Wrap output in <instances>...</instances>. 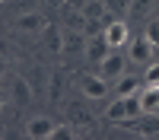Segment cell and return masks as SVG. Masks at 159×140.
Returning a JSON list of instances; mask_svg holds the SVG:
<instances>
[{
	"label": "cell",
	"instance_id": "cell-1",
	"mask_svg": "<svg viewBox=\"0 0 159 140\" xmlns=\"http://www.w3.org/2000/svg\"><path fill=\"white\" fill-rule=\"evenodd\" d=\"M137 115H143L140 111V89H137V93H127V96H118L108 105L105 118H108V121H134Z\"/></svg>",
	"mask_w": 159,
	"mask_h": 140
},
{
	"label": "cell",
	"instance_id": "cell-2",
	"mask_svg": "<svg viewBox=\"0 0 159 140\" xmlns=\"http://www.w3.org/2000/svg\"><path fill=\"white\" fill-rule=\"evenodd\" d=\"M124 73H127V54H121V48H111L108 54L99 61V76L115 83V80H121Z\"/></svg>",
	"mask_w": 159,
	"mask_h": 140
},
{
	"label": "cell",
	"instance_id": "cell-3",
	"mask_svg": "<svg viewBox=\"0 0 159 140\" xmlns=\"http://www.w3.org/2000/svg\"><path fill=\"white\" fill-rule=\"evenodd\" d=\"M102 35H105V42H108V48H127V42H130V29H127V22L118 19V16H115L111 22H105Z\"/></svg>",
	"mask_w": 159,
	"mask_h": 140
},
{
	"label": "cell",
	"instance_id": "cell-4",
	"mask_svg": "<svg viewBox=\"0 0 159 140\" xmlns=\"http://www.w3.org/2000/svg\"><path fill=\"white\" fill-rule=\"evenodd\" d=\"M153 42H150V38L147 35H137V38H130V42H127V61L130 64H150L153 61Z\"/></svg>",
	"mask_w": 159,
	"mask_h": 140
},
{
	"label": "cell",
	"instance_id": "cell-5",
	"mask_svg": "<svg viewBox=\"0 0 159 140\" xmlns=\"http://www.w3.org/2000/svg\"><path fill=\"white\" fill-rule=\"evenodd\" d=\"M80 89H83V96H89V99H102V96H108V80L99 76V73H89V76L80 80Z\"/></svg>",
	"mask_w": 159,
	"mask_h": 140
},
{
	"label": "cell",
	"instance_id": "cell-6",
	"mask_svg": "<svg viewBox=\"0 0 159 140\" xmlns=\"http://www.w3.org/2000/svg\"><path fill=\"white\" fill-rule=\"evenodd\" d=\"M140 111L143 115H159V83H147L140 89Z\"/></svg>",
	"mask_w": 159,
	"mask_h": 140
},
{
	"label": "cell",
	"instance_id": "cell-7",
	"mask_svg": "<svg viewBox=\"0 0 159 140\" xmlns=\"http://www.w3.org/2000/svg\"><path fill=\"white\" fill-rule=\"evenodd\" d=\"M54 131H57V124L51 121V118H32L29 121V127H25V134H29L32 140H45V137H54Z\"/></svg>",
	"mask_w": 159,
	"mask_h": 140
},
{
	"label": "cell",
	"instance_id": "cell-8",
	"mask_svg": "<svg viewBox=\"0 0 159 140\" xmlns=\"http://www.w3.org/2000/svg\"><path fill=\"white\" fill-rule=\"evenodd\" d=\"M16 25H19V29L22 32H45V16H42V13H22V16L16 19Z\"/></svg>",
	"mask_w": 159,
	"mask_h": 140
},
{
	"label": "cell",
	"instance_id": "cell-9",
	"mask_svg": "<svg viewBox=\"0 0 159 140\" xmlns=\"http://www.w3.org/2000/svg\"><path fill=\"white\" fill-rule=\"evenodd\" d=\"M86 48V35L76 32V29H64V51L67 54H76V51Z\"/></svg>",
	"mask_w": 159,
	"mask_h": 140
},
{
	"label": "cell",
	"instance_id": "cell-10",
	"mask_svg": "<svg viewBox=\"0 0 159 140\" xmlns=\"http://www.w3.org/2000/svg\"><path fill=\"white\" fill-rule=\"evenodd\" d=\"M83 16L92 22V19H105L108 16V3H105V0H86V7H83ZM105 29V25H102Z\"/></svg>",
	"mask_w": 159,
	"mask_h": 140
},
{
	"label": "cell",
	"instance_id": "cell-11",
	"mask_svg": "<svg viewBox=\"0 0 159 140\" xmlns=\"http://www.w3.org/2000/svg\"><path fill=\"white\" fill-rule=\"evenodd\" d=\"M108 51H111V48H108V42H105V35L92 38V42L86 45V54H89V61H96V64H99L105 54H108Z\"/></svg>",
	"mask_w": 159,
	"mask_h": 140
},
{
	"label": "cell",
	"instance_id": "cell-12",
	"mask_svg": "<svg viewBox=\"0 0 159 140\" xmlns=\"http://www.w3.org/2000/svg\"><path fill=\"white\" fill-rule=\"evenodd\" d=\"M137 89H143L137 76H127L124 73L121 80H115V96H127V93H137Z\"/></svg>",
	"mask_w": 159,
	"mask_h": 140
},
{
	"label": "cell",
	"instance_id": "cell-13",
	"mask_svg": "<svg viewBox=\"0 0 159 140\" xmlns=\"http://www.w3.org/2000/svg\"><path fill=\"white\" fill-rule=\"evenodd\" d=\"M45 42H48L51 51H64V32L57 25H45Z\"/></svg>",
	"mask_w": 159,
	"mask_h": 140
},
{
	"label": "cell",
	"instance_id": "cell-14",
	"mask_svg": "<svg viewBox=\"0 0 159 140\" xmlns=\"http://www.w3.org/2000/svg\"><path fill=\"white\" fill-rule=\"evenodd\" d=\"M13 93H16L19 102H29V99H32V89H29V83H25L22 76H16V80H13Z\"/></svg>",
	"mask_w": 159,
	"mask_h": 140
},
{
	"label": "cell",
	"instance_id": "cell-15",
	"mask_svg": "<svg viewBox=\"0 0 159 140\" xmlns=\"http://www.w3.org/2000/svg\"><path fill=\"white\" fill-rule=\"evenodd\" d=\"M143 35H147L150 42H153V48L159 51V19H150V22H147V32H143Z\"/></svg>",
	"mask_w": 159,
	"mask_h": 140
},
{
	"label": "cell",
	"instance_id": "cell-16",
	"mask_svg": "<svg viewBox=\"0 0 159 140\" xmlns=\"http://www.w3.org/2000/svg\"><path fill=\"white\" fill-rule=\"evenodd\" d=\"M147 83H159V64H150L147 67V76H143Z\"/></svg>",
	"mask_w": 159,
	"mask_h": 140
},
{
	"label": "cell",
	"instance_id": "cell-17",
	"mask_svg": "<svg viewBox=\"0 0 159 140\" xmlns=\"http://www.w3.org/2000/svg\"><path fill=\"white\" fill-rule=\"evenodd\" d=\"M150 3H153V0H130V10H134V13H147Z\"/></svg>",
	"mask_w": 159,
	"mask_h": 140
},
{
	"label": "cell",
	"instance_id": "cell-18",
	"mask_svg": "<svg viewBox=\"0 0 159 140\" xmlns=\"http://www.w3.org/2000/svg\"><path fill=\"white\" fill-rule=\"evenodd\" d=\"M0 3H7V0H0Z\"/></svg>",
	"mask_w": 159,
	"mask_h": 140
}]
</instances>
